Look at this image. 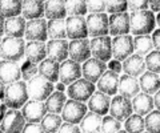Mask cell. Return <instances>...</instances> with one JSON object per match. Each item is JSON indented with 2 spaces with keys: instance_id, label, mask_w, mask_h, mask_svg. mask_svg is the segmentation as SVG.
<instances>
[{
  "instance_id": "3",
  "label": "cell",
  "mask_w": 160,
  "mask_h": 133,
  "mask_svg": "<svg viewBox=\"0 0 160 133\" xmlns=\"http://www.w3.org/2000/svg\"><path fill=\"white\" fill-rule=\"evenodd\" d=\"M24 47H26V41L23 37L6 36L2 39V44H0V57H3V60L19 63L24 59Z\"/></svg>"
},
{
  "instance_id": "57",
  "label": "cell",
  "mask_w": 160,
  "mask_h": 133,
  "mask_svg": "<svg viewBox=\"0 0 160 133\" xmlns=\"http://www.w3.org/2000/svg\"><path fill=\"white\" fill-rule=\"evenodd\" d=\"M116 133H127V132H126V131H122V129H120V131H118Z\"/></svg>"
},
{
  "instance_id": "15",
  "label": "cell",
  "mask_w": 160,
  "mask_h": 133,
  "mask_svg": "<svg viewBox=\"0 0 160 133\" xmlns=\"http://www.w3.org/2000/svg\"><path fill=\"white\" fill-rule=\"evenodd\" d=\"M82 76V67L80 63H76L67 59L59 64V81L64 85H69L75 80H78Z\"/></svg>"
},
{
  "instance_id": "62",
  "label": "cell",
  "mask_w": 160,
  "mask_h": 133,
  "mask_svg": "<svg viewBox=\"0 0 160 133\" xmlns=\"http://www.w3.org/2000/svg\"><path fill=\"white\" fill-rule=\"evenodd\" d=\"M99 133H102V132H99Z\"/></svg>"
},
{
  "instance_id": "2",
  "label": "cell",
  "mask_w": 160,
  "mask_h": 133,
  "mask_svg": "<svg viewBox=\"0 0 160 133\" xmlns=\"http://www.w3.org/2000/svg\"><path fill=\"white\" fill-rule=\"evenodd\" d=\"M28 100L27 93V83L23 80L7 84L4 88V98L3 104L9 109H19Z\"/></svg>"
},
{
  "instance_id": "7",
  "label": "cell",
  "mask_w": 160,
  "mask_h": 133,
  "mask_svg": "<svg viewBox=\"0 0 160 133\" xmlns=\"http://www.w3.org/2000/svg\"><path fill=\"white\" fill-rule=\"evenodd\" d=\"M89 49H91V56L102 60L104 63L109 61L112 59V49H111V36H98L91 37L89 40Z\"/></svg>"
},
{
  "instance_id": "23",
  "label": "cell",
  "mask_w": 160,
  "mask_h": 133,
  "mask_svg": "<svg viewBox=\"0 0 160 133\" xmlns=\"http://www.w3.org/2000/svg\"><path fill=\"white\" fill-rule=\"evenodd\" d=\"M122 69L124 71L126 75L133 76V77H139L144 71H146L144 57L138 55V53H132V55L128 56L126 60H123Z\"/></svg>"
},
{
  "instance_id": "36",
  "label": "cell",
  "mask_w": 160,
  "mask_h": 133,
  "mask_svg": "<svg viewBox=\"0 0 160 133\" xmlns=\"http://www.w3.org/2000/svg\"><path fill=\"white\" fill-rule=\"evenodd\" d=\"M133 52L140 56H146L153 49L151 35H138L133 37Z\"/></svg>"
},
{
  "instance_id": "11",
  "label": "cell",
  "mask_w": 160,
  "mask_h": 133,
  "mask_svg": "<svg viewBox=\"0 0 160 133\" xmlns=\"http://www.w3.org/2000/svg\"><path fill=\"white\" fill-rule=\"evenodd\" d=\"M26 120L19 109H8L4 113V117L0 122V129L4 133H20Z\"/></svg>"
},
{
  "instance_id": "21",
  "label": "cell",
  "mask_w": 160,
  "mask_h": 133,
  "mask_svg": "<svg viewBox=\"0 0 160 133\" xmlns=\"http://www.w3.org/2000/svg\"><path fill=\"white\" fill-rule=\"evenodd\" d=\"M98 91L106 93L108 96H115L118 93V84H119V75L109 69H106V72L99 77L96 81Z\"/></svg>"
},
{
  "instance_id": "14",
  "label": "cell",
  "mask_w": 160,
  "mask_h": 133,
  "mask_svg": "<svg viewBox=\"0 0 160 133\" xmlns=\"http://www.w3.org/2000/svg\"><path fill=\"white\" fill-rule=\"evenodd\" d=\"M129 33V13L118 12L108 16V35L119 36Z\"/></svg>"
},
{
  "instance_id": "41",
  "label": "cell",
  "mask_w": 160,
  "mask_h": 133,
  "mask_svg": "<svg viewBox=\"0 0 160 133\" xmlns=\"http://www.w3.org/2000/svg\"><path fill=\"white\" fill-rule=\"evenodd\" d=\"M120 129H122V121L107 115L102 117V125H100V132L102 133H116Z\"/></svg>"
},
{
  "instance_id": "26",
  "label": "cell",
  "mask_w": 160,
  "mask_h": 133,
  "mask_svg": "<svg viewBox=\"0 0 160 133\" xmlns=\"http://www.w3.org/2000/svg\"><path fill=\"white\" fill-rule=\"evenodd\" d=\"M24 57L28 61L39 64L47 57L46 43L44 41H28L24 47Z\"/></svg>"
},
{
  "instance_id": "25",
  "label": "cell",
  "mask_w": 160,
  "mask_h": 133,
  "mask_svg": "<svg viewBox=\"0 0 160 133\" xmlns=\"http://www.w3.org/2000/svg\"><path fill=\"white\" fill-rule=\"evenodd\" d=\"M22 16L26 20L44 17L43 0H22Z\"/></svg>"
},
{
  "instance_id": "35",
  "label": "cell",
  "mask_w": 160,
  "mask_h": 133,
  "mask_svg": "<svg viewBox=\"0 0 160 133\" xmlns=\"http://www.w3.org/2000/svg\"><path fill=\"white\" fill-rule=\"evenodd\" d=\"M62 116L56 115V113H49L47 112L46 115L43 116V119L40 120V126L43 128L44 133H56L59 131L60 125H62Z\"/></svg>"
},
{
  "instance_id": "37",
  "label": "cell",
  "mask_w": 160,
  "mask_h": 133,
  "mask_svg": "<svg viewBox=\"0 0 160 133\" xmlns=\"http://www.w3.org/2000/svg\"><path fill=\"white\" fill-rule=\"evenodd\" d=\"M22 12V0H0V15L4 17L19 16Z\"/></svg>"
},
{
  "instance_id": "29",
  "label": "cell",
  "mask_w": 160,
  "mask_h": 133,
  "mask_svg": "<svg viewBox=\"0 0 160 133\" xmlns=\"http://www.w3.org/2000/svg\"><path fill=\"white\" fill-rule=\"evenodd\" d=\"M26 29V19L23 16L7 17L4 21V35L11 37H23Z\"/></svg>"
},
{
  "instance_id": "16",
  "label": "cell",
  "mask_w": 160,
  "mask_h": 133,
  "mask_svg": "<svg viewBox=\"0 0 160 133\" xmlns=\"http://www.w3.org/2000/svg\"><path fill=\"white\" fill-rule=\"evenodd\" d=\"M106 69H107V64L104 61L98 60L95 57H89L82 65V76L83 78L91 81L92 84H96L99 77L106 72Z\"/></svg>"
},
{
  "instance_id": "53",
  "label": "cell",
  "mask_w": 160,
  "mask_h": 133,
  "mask_svg": "<svg viewBox=\"0 0 160 133\" xmlns=\"http://www.w3.org/2000/svg\"><path fill=\"white\" fill-rule=\"evenodd\" d=\"M155 97H152V101H153V107H155V109H159V92L156 93H153Z\"/></svg>"
},
{
  "instance_id": "20",
  "label": "cell",
  "mask_w": 160,
  "mask_h": 133,
  "mask_svg": "<svg viewBox=\"0 0 160 133\" xmlns=\"http://www.w3.org/2000/svg\"><path fill=\"white\" fill-rule=\"evenodd\" d=\"M22 78L20 72V64L11 60H2L0 61V81L4 85L11 83L19 81Z\"/></svg>"
},
{
  "instance_id": "61",
  "label": "cell",
  "mask_w": 160,
  "mask_h": 133,
  "mask_svg": "<svg viewBox=\"0 0 160 133\" xmlns=\"http://www.w3.org/2000/svg\"><path fill=\"white\" fill-rule=\"evenodd\" d=\"M43 2H46V0H43Z\"/></svg>"
},
{
  "instance_id": "38",
  "label": "cell",
  "mask_w": 160,
  "mask_h": 133,
  "mask_svg": "<svg viewBox=\"0 0 160 133\" xmlns=\"http://www.w3.org/2000/svg\"><path fill=\"white\" fill-rule=\"evenodd\" d=\"M124 131L127 133H142L144 132V119L140 115H129L124 120Z\"/></svg>"
},
{
  "instance_id": "10",
  "label": "cell",
  "mask_w": 160,
  "mask_h": 133,
  "mask_svg": "<svg viewBox=\"0 0 160 133\" xmlns=\"http://www.w3.org/2000/svg\"><path fill=\"white\" fill-rule=\"evenodd\" d=\"M93 92H95V84L86 80V78H78V80L71 83L67 88V95L69 96V98L82 102L88 101V98L91 97Z\"/></svg>"
},
{
  "instance_id": "24",
  "label": "cell",
  "mask_w": 160,
  "mask_h": 133,
  "mask_svg": "<svg viewBox=\"0 0 160 133\" xmlns=\"http://www.w3.org/2000/svg\"><path fill=\"white\" fill-rule=\"evenodd\" d=\"M118 92H119V95H122L127 98L135 97L140 92L138 77H133V76H129V75L119 76Z\"/></svg>"
},
{
  "instance_id": "34",
  "label": "cell",
  "mask_w": 160,
  "mask_h": 133,
  "mask_svg": "<svg viewBox=\"0 0 160 133\" xmlns=\"http://www.w3.org/2000/svg\"><path fill=\"white\" fill-rule=\"evenodd\" d=\"M48 39H67L66 33V19H55L47 21Z\"/></svg>"
},
{
  "instance_id": "27",
  "label": "cell",
  "mask_w": 160,
  "mask_h": 133,
  "mask_svg": "<svg viewBox=\"0 0 160 133\" xmlns=\"http://www.w3.org/2000/svg\"><path fill=\"white\" fill-rule=\"evenodd\" d=\"M131 104H132V112H135L136 115H140V116H146L152 109H155L152 96L147 95L144 92H139L136 96L132 97Z\"/></svg>"
},
{
  "instance_id": "33",
  "label": "cell",
  "mask_w": 160,
  "mask_h": 133,
  "mask_svg": "<svg viewBox=\"0 0 160 133\" xmlns=\"http://www.w3.org/2000/svg\"><path fill=\"white\" fill-rule=\"evenodd\" d=\"M66 101H67V96L64 95V92L55 91L44 100V105L47 108V112L60 115L64 104H66Z\"/></svg>"
},
{
  "instance_id": "9",
  "label": "cell",
  "mask_w": 160,
  "mask_h": 133,
  "mask_svg": "<svg viewBox=\"0 0 160 133\" xmlns=\"http://www.w3.org/2000/svg\"><path fill=\"white\" fill-rule=\"evenodd\" d=\"M88 36L98 37L108 35V15L106 12L88 13L86 17Z\"/></svg>"
},
{
  "instance_id": "58",
  "label": "cell",
  "mask_w": 160,
  "mask_h": 133,
  "mask_svg": "<svg viewBox=\"0 0 160 133\" xmlns=\"http://www.w3.org/2000/svg\"><path fill=\"white\" fill-rule=\"evenodd\" d=\"M0 133H4V132H3V131H2V129H0Z\"/></svg>"
},
{
  "instance_id": "4",
  "label": "cell",
  "mask_w": 160,
  "mask_h": 133,
  "mask_svg": "<svg viewBox=\"0 0 160 133\" xmlns=\"http://www.w3.org/2000/svg\"><path fill=\"white\" fill-rule=\"evenodd\" d=\"M53 92V83L48 81L40 75H35L27 81L28 98L38 101H44Z\"/></svg>"
},
{
  "instance_id": "49",
  "label": "cell",
  "mask_w": 160,
  "mask_h": 133,
  "mask_svg": "<svg viewBox=\"0 0 160 133\" xmlns=\"http://www.w3.org/2000/svg\"><path fill=\"white\" fill-rule=\"evenodd\" d=\"M108 64H107V68L109 71H112V72H115V73H122V61H119V60H115V59H111L109 61H107Z\"/></svg>"
},
{
  "instance_id": "48",
  "label": "cell",
  "mask_w": 160,
  "mask_h": 133,
  "mask_svg": "<svg viewBox=\"0 0 160 133\" xmlns=\"http://www.w3.org/2000/svg\"><path fill=\"white\" fill-rule=\"evenodd\" d=\"M56 133H82L80 128L76 124H69V122H62L59 131Z\"/></svg>"
},
{
  "instance_id": "52",
  "label": "cell",
  "mask_w": 160,
  "mask_h": 133,
  "mask_svg": "<svg viewBox=\"0 0 160 133\" xmlns=\"http://www.w3.org/2000/svg\"><path fill=\"white\" fill-rule=\"evenodd\" d=\"M4 21H6V17L0 15V37L4 35Z\"/></svg>"
},
{
  "instance_id": "32",
  "label": "cell",
  "mask_w": 160,
  "mask_h": 133,
  "mask_svg": "<svg viewBox=\"0 0 160 133\" xmlns=\"http://www.w3.org/2000/svg\"><path fill=\"white\" fill-rule=\"evenodd\" d=\"M80 124V132L82 133H99L100 125H102V116L93 112H87L82 119Z\"/></svg>"
},
{
  "instance_id": "22",
  "label": "cell",
  "mask_w": 160,
  "mask_h": 133,
  "mask_svg": "<svg viewBox=\"0 0 160 133\" xmlns=\"http://www.w3.org/2000/svg\"><path fill=\"white\" fill-rule=\"evenodd\" d=\"M109 102H111V97L108 95L100 91H95L91 97L88 98L87 108L93 113H98L100 116H106L109 109Z\"/></svg>"
},
{
  "instance_id": "31",
  "label": "cell",
  "mask_w": 160,
  "mask_h": 133,
  "mask_svg": "<svg viewBox=\"0 0 160 133\" xmlns=\"http://www.w3.org/2000/svg\"><path fill=\"white\" fill-rule=\"evenodd\" d=\"M59 64L51 60V59L46 57L43 61L39 63L38 67V73L40 76H43L44 78H47L51 83H56L59 81Z\"/></svg>"
},
{
  "instance_id": "18",
  "label": "cell",
  "mask_w": 160,
  "mask_h": 133,
  "mask_svg": "<svg viewBox=\"0 0 160 133\" xmlns=\"http://www.w3.org/2000/svg\"><path fill=\"white\" fill-rule=\"evenodd\" d=\"M47 57L56 63H62L68 59V41L67 39H49L46 44Z\"/></svg>"
},
{
  "instance_id": "51",
  "label": "cell",
  "mask_w": 160,
  "mask_h": 133,
  "mask_svg": "<svg viewBox=\"0 0 160 133\" xmlns=\"http://www.w3.org/2000/svg\"><path fill=\"white\" fill-rule=\"evenodd\" d=\"M159 8H160V0H148V9L155 12H159Z\"/></svg>"
},
{
  "instance_id": "43",
  "label": "cell",
  "mask_w": 160,
  "mask_h": 133,
  "mask_svg": "<svg viewBox=\"0 0 160 133\" xmlns=\"http://www.w3.org/2000/svg\"><path fill=\"white\" fill-rule=\"evenodd\" d=\"M127 0H106V12H127Z\"/></svg>"
},
{
  "instance_id": "47",
  "label": "cell",
  "mask_w": 160,
  "mask_h": 133,
  "mask_svg": "<svg viewBox=\"0 0 160 133\" xmlns=\"http://www.w3.org/2000/svg\"><path fill=\"white\" fill-rule=\"evenodd\" d=\"M20 133H44V131L39 122H27V124H24Z\"/></svg>"
},
{
  "instance_id": "5",
  "label": "cell",
  "mask_w": 160,
  "mask_h": 133,
  "mask_svg": "<svg viewBox=\"0 0 160 133\" xmlns=\"http://www.w3.org/2000/svg\"><path fill=\"white\" fill-rule=\"evenodd\" d=\"M133 36L127 33V35H119L113 36L111 39V49H112V57L115 60L123 61L128 56L133 53Z\"/></svg>"
},
{
  "instance_id": "55",
  "label": "cell",
  "mask_w": 160,
  "mask_h": 133,
  "mask_svg": "<svg viewBox=\"0 0 160 133\" xmlns=\"http://www.w3.org/2000/svg\"><path fill=\"white\" fill-rule=\"evenodd\" d=\"M4 88H6V85L0 81V102H3V98H4Z\"/></svg>"
},
{
  "instance_id": "42",
  "label": "cell",
  "mask_w": 160,
  "mask_h": 133,
  "mask_svg": "<svg viewBox=\"0 0 160 133\" xmlns=\"http://www.w3.org/2000/svg\"><path fill=\"white\" fill-rule=\"evenodd\" d=\"M144 63H146V68L149 72L159 73V71H160V52H159V49H152L149 53H147L146 59H144Z\"/></svg>"
},
{
  "instance_id": "39",
  "label": "cell",
  "mask_w": 160,
  "mask_h": 133,
  "mask_svg": "<svg viewBox=\"0 0 160 133\" xmlns=\"http://www.w3.org/2000/svg\"><path fill=\"white\" fill-rule=\"evenodd\" d=\"M67 16H84L87 13L86 0H64Z\"/></svg>"
},
{
  "instance_id": "6",
  "label": "cell",
  "mask_w": 160,
  "mask_h": 133,
  "mask_svg": "<svg viewBox=\"0 0 160 133\" xmlns=\"http://www.w3.org/2000/svg\"><path fill=\"white\" fill-rule=\"evenodd\" d=\"M87 112H88V108L84 102L69 98V100L66 101V104H64L60 115H62V120L64 122H69V124L78 125Z\"/></svg>"
},
{
  "instance_id": "60",
  "label": "cell",
  "mask_w": 160,
  "mask_h": 133,
  "mask_svg": "<svg viewBox=\"0 0 160 133\" xmlns=\"http://www.w3.org/2000/svg\"><path fill=\"white\" fill-rule=\"evenodd\" d=\"M142 133H148V132H142Z\"/></svg>"
},
{
  "instance_id": "56",
  "label": "cell",
  "mask_w": 160,
  "mask_h": 133,
  "mask_svg": "<svg viewBox=\"0 0 160 133\" xmlns=\"http://www.w3.org/2000/svg\"><path fill=\"white\" fill-rule=\"evenodd\" d=\"M64 88H66V87H64L63 83H60V81H59V84L56 85V89L60 91V92H64Z\"/></svg>"
},
{
  "instance_id": "50",
  "label": "cell",
  "mask_w": 160,
  "mask_h": 133,
  "mask_svg": "<svg viewBox=\"0 0 160 133\" xmlns=\"http://www.w3.org/2000/svg\"><path fill=\"white\" fill-rule=\"evenodd\" d=\"M151 33H152L151 40H152V44H153V49H159V47H160V31L156 28V29H153Z\"/></svg>"
},
{
  "instance_id": "45",
  "label": "cell",
  "mask_w": 160,
  "mask_h": 133,
  "mask_svg": "<svg viewBox=\"0 0 160 133\" xmlns=\"http://www.w3.org/2000/svg\"><path fill=\"white\" fill-rule=\"evenodd\" d=\"M86 6L89 13L106 12V0H86Z\"/></svg>"
},
{
  "instance_id": "13",
  "label": "cell",
  "mask_w": 160,
  "mask_h": 133,
  "mask_svg": "<svg viewBox=\"0 0 160 133\" xmlns=\"http://www.w3.org/2000/svg\"><path fill=\"white\" fill-rule=\"evenodd\" d=\"M66 33L67 39H87V23L84 16H67L66 17Z\"/></svg>"
},
{
  "instance_id": "59",
  "label": "cell",
  "mask_w": 160,
  "mask_h": 133,
  "mask_svg": "<svg viewBox=\"0 0 160 133\" xmlns=\"http://www.w3.org/2000/svg\"><path fill=\"white\" fill-rule=\"evenodd\" d=\"M0 44H2V37H0Z\"/></svg>"
},
{
  "instance_id": "54",
  "label": "cell",
  "mask_w": 160,
  "mask_h": 133,
  "mask_svg": "<svg viewBox=\"0 0 160 133\" xmlns=\"http://www.w3.org/2000/svg\"><path fill=\"white\" fill-rule=\"evenodd\" d=\"M6 105L3 104V102H0V122H2V120H3V117H4V113H6Z\"/></svg>"
},
{
  "instance_id": "12",
  "label": "cell",
  "mask_w": 160,
  "mask_h": 133,
  "mask_svg": "<svg viewBox=\"0 0 160 133\" xmlns=\"http://www.w3.org/2000/svg\"><path fill=\"white\" fill-rule=\"evenodd\" d=\"M109 116H112L113 119L119 121L126 120L129 115H132V104L131 98H127L122 95L115 96L111 102H109Z\"/></svg>"
},
{
  "instance_id": "8",
  "label": "cell",
  "mask_w": 160,
  "mask_h": 133,
  "mask_svg": "<svg viewBox=\"0 0 160 133\" xmlns=\"http://www.w3.org/2000/svg\"><path fill=\"white\" fill-rule=\"evenodd\" d=\"M28 41H47V19H32L26 21V29H24V36Z\"/></svg>"
},
{
  "instance_id": "28",
  "label": "cell",
  "mask_w": 160,
  "mask_h": 133,
  "mask_svg": "<svg viewBox=\"0 0 160 133\" xmlns=\"http://www.w3.org/2000/svg\"><path fill=\"white\" fill-rule=\"evenodd\" d=\"M66 4L64 0H46L44 2V19L55 20V19H66Z\"/></svg>"
},
{
  "instance_id": "40",
  "label": "cell",
  "mask_w": 160,
  "mask_h": 133,
  "mask_svg": "<svg viewBox=\"0 0 160 133\" xmlns=\"http://www.w3.org/2000/svg\"><path fill=\"white\" fill-rule=\"evenodd\" d=\"M144 129L148 133H160L159 109H152L148 115H146V119H144Z\"/></svg>"
},
{
  "instance_id": "44",
  "label": "cell",
  "mask_w": 160,
  "mask_h": 133,
  "mask_svg": "<svg viewBox=\"0 0 160 133\" xmlns=\"http://www.w3.org/2000/svg\"><path fill=\"white\" fill-rule=\"evenodd\" d=\"M20 72H22L23 81H28L31 77H33L38 73V64L26 60L20 65Z\"/></svg>"
},
{
  "instance_id": "1",
  "label": "cell",
  "mask_w": 160,
  "mask_h": 133,
  "mask_svg": "<svg viewBox=\"0 0 160 133\" xmlns=\"http://www.w3.org/2000/svg\"><path fill=\"white\" fill-rule=\"evenodd\" d=\"M155 27V13L149 9L143 11H132L129 13V32L133 36L138 35H149Z\"/></svg>"
},
{
  "instance_id": "46",
  "label": "cell",
  "mask_w": 160,
  "mask_h": 133,
  "mask_svg": "<svg viewBox=\"0 0 160 133\" xmlns=\"http://www.w3.org/2000/svg\"><path fill=\"white\" fill-rule=\"evenodd\" d=\"M127 8L129 11L148 9V0H127Z\"/></svg>"
},
{
  "instance_id": "17",
  "label": "cell",
  "mask_w": 160,
  "mask_h": 133,
  "mask_svg": "<svg viewBox=\"0 0 160 133\" xmlns=\"http://www.w3.org/2000/svg\"><path fill=\"white\" fill-rule=\"evenodd\" d=\"M68 56L76 63H84L91 57L89 40L87 39H75L68 43Z\"/></svg>"
},
{
  "instance_id": "30",
  "label": "cell",
  "mask_w": 160,
  "mask_h": 133,
  "mask_svg": "<svg viewBox=\"0 0 160 133\" xmlns=\"http://www.w3.org/2000/svg\"><path fill=\"white\" fill-rule=\"evenodd\" d=\"M139 87H140V91L147 93V95H153V93L159 92V87H160L159 73L144 71L142 75H140Z\"/></svg>"
},
{
  "instance_id": "19",
  "label": "cell",
  "mask_w": 160,
  "mask_h": 133,
  "mask_svg": "<svg viewBox=\"0 0 160 133\" xmlns=\"http://www.w3.org/2000/svg\"><path fill=\"white\" fill-rule=\"evenodd\" d=\"M47 113L44 101L27 100L22 107V115L26 122H40L43 116Z\"/></svg>"
}]
</instances>
